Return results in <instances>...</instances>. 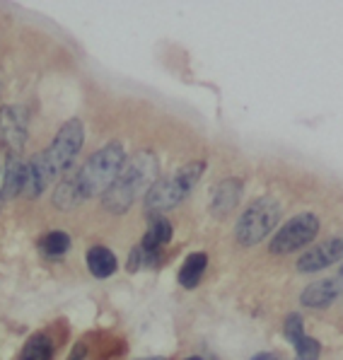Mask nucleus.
Wrapping results in <instances>:
<instances>
[{"label":"nucleus","instance_id":"f03ea898","mask_svg":"<svg viewBox=\"0 0 343 360\" xmlns=\"http://www.w3.org/2000/svg\"><path fill=\"white\" fill-rule=\"evenodd\" d=\"M126 162V150L119 141L107 143L104 148H99L95 155L87 158V162L77 169V174L73 176L75 189L80 193V198H92V196H104L112 184L119 176L121 167Z\"/></svg>","mask_w":343,"mask_h":360},{"label":"nucleus","instance_id":"f257e3e1","mask_svg":"<svg viewBox=\"0 0 343 360\" xmlns=\"http://www.w3.org/2000/svg\"><path fill=\"white\" fill-rule=\"evenodd\" d=\"M160 174V162L150 150H136L131 158H126L124 167L112 184V189L102 196V203L109 213L121 215L126 213L141 196L155 186Z\"/></svg>","mask_w":343,"mask_h":360},{"label":"nucleus","instance_id":"4468645a","mask_svg":"<svg viewBox=\"0 0 343 360\" xmlns=\"http://www.w3.org/2000/svg\"><path fill=\"white\" fill-rule=\"evenodd\" d=\"M87 269L95 278H109V276L116 271V257L112 249L97 245V247H90L87 252Z\"/></svg>","mask_w":343,"mask_h":360},{"label":"nucleus","instance_id":"6ab92c4d","mask_svg":"<svg viewBox=\"0 0 343 360\" xmlns=\"http://www.w3.org/2000/svg\"><path fill=\"white\" fill-rule=\"evenodd\" d=\"M285 336H287V341H290L292 346H295V343H300L307 336L305 322H302V317L297 312L287 314V319H285Z\"/></svg>","mask_w":343,"mask_h":360},{"label":"nucleus","instance_id":"aec40b11","mask_svg":"<svg viewBox=\"0 0 343 360\" xmlns=\"http://www.w3.org/2000/svg\"><path fill=\"white\" fill-rule=\"evenodd\" d=\"M141 266H145V259H143V249H141V245H138L136 249H131V254H129V266L126 269L134 274V271H138Z\"/></svg>","mask_w":343,"mask_h":360},{"label":"nucleus","instance_id":"423d86ee","mask_svg":"<svg viewBox=\"0 0 343 360\" xmlns=\"http://www.w3.org/2000/svg\"><path fill=\"white\" fill-rule=\"evenodd\" d=\"M319 232V218L314 213H300L295 218H290L287 223L273 235V240L268 242V252L276 257H285L297 249L307 247L309 242L317 237Z\"/></svg>","mask_w":343,"mask_h":360},{"label":"nucleus","instance_id":"9d476101","mask_svg":"<svg viewBox=\"0 0 343 360\" xmlns=\"http://www.w3.org/2000/svg\"><path fill=\"white\" fill-rule=\"evenodd\" d=\"M242 196V179H223L213 191V201H210V210H213L215 218H228L240 203Z\"/></svg>","mask_w":343,"mask_h":360},{"label":"nucleus","instance_id":"393cba45","mask_svg":"<svg viewBox=\"0 0 343 360\" xmlns=\"http://www.w3.org/2000/svg\"><path fill=\"white\" fill-rule=\"evenodd\" d=\"M184 360H203V358H198V356H191V358H184Z\"/></svg>","mask_w":343,"mask_h":360},{"label":"nucleus","instance_id":"0eeeda50","mask_svg":"<svg viewBox=\"0 0 343 360\" xmlns=\"http://www.w3.org/2000/svg\"><path fill=\"white\" fill-rule=\"evenodd\" d=\"M27 109L20 107V104H13V107H5L0 112V141L8 148V153H22L27 143Z\"/></svg>","mask_w":343,"mask_h":360},{"label":"nucleus","instance_id":"4be33fe9","mask_svg":"<svg viewBox=\"0 0 343 360\" xmlns=\"http://www.w3.org/2000/svg\"><path fill=\"white\" fill-rule=\"evenodd\" d=\"M252 360H283V358H280L278 353H257Z\"/></svg>","mask_w":343,"mask_h":360},{"label":"nucleus","instance_id":"6e6552de","mask_svg":"<svg viewBox=\"0 0 343 360\" xmlns=\"http://www.w3.org/2000/svg\"><path fill=\"white\" fill-rule=\"evenodd\" d=\"M339 262H343V237H331V240L307 249L297 259V271L300 274H317V271H324Z\"/></svg>","mask_w":343,"mask_h":360},{"label":"nucleus","instance_id":"f8f14e48","mask_svg":"<svg viewBox=\"0 0 343 360\" xmlns=\"http://www.w3.org/2000/svg\"><path fill=\"white\" fill-rule=\"evenodd\" d=\"M172 237H174V228L164 215H153L150 218V228H148L145 237H143L141 247L148 249V252L162 254V247L169 245Z\"/></svg>","mask_w":343,"mask_h":360},{"label":"nucleus","instance_id":"9b49d317","mask_svg":"<svg viewBox=\"0 0 343 360\" xmlns=\"http://www.w3.org/2000/svg\"><path fill=\"white\" fill-rule=\"evenodd\" d=\"M339 295H341V281L322 278V281L309 283L305 290H302V304L312 309H322V307H329Z\"/></svg>","mask_w":343,"mask_h":360},{"label":"nucleus","instance_id":"a878e982","mask_svg":"<svg viewBox=\"0 0 343 360\" xmlns=\"http://www.w3.org/2000/svg\"><path fill=\"white\" fill-rule=\"evenodd\" d=\"M341 278H343V266H341Z\"/></svg>","mask_w":343,"mask_h":360},{"label":"nucleus","instance_id":"20e7f679","mask_svg":"<svg viewBox=\"0 0 343 360\" xmlns=\"http://www.w3.org/2000/svg\"><path fill=\"white\" fill-rule=\"evenodd\" d=\"M82 143H85V126H82L80 119H70L58 129V133L51 141V146H48L44 153H39L44 167L48 169V174H51L53 181L73 167L75 158L82 150Z\"/></svg>","mask_w":343,"mask_h":360},{"label":"nucleus","instance_id":"412c9836","mask_svg":"<svg viewBox=\"0 0 343 360\" xmlns=\"http://www.w3.org/2000/svg\"><path fill=\"white\" fill-rule=\"evenodd\" d=\"M85 353H87V348L82 346V343H77L73 351H70V358L68 360H82V358H85Z\"/></svg>","mask_w":343,"mask_h":360},{"label":"nucleus","instance_id":"f3484780","mask_svg":"<svg viewBox=\"0 0 343 360\" xmlns=\"http://www.w3.org/2000/svg\"><path fill=\"white\" fill-rule=\"evenodd\" d=\"M80 201H82V198H80V193H77V189H75V181L73 179L58 181L56 193H53V206L68 210V208H75Z\"/></svg>","mask_w":343,"mask_h":360},{"label":"nucleus","instance_id":"ddd939ff","mask_svg":"<svg viewBox=\"0 0 343 360\" xmlns=\"http://www.w3.org/2000/svg\"><path fill=\"white\" fill-rule=\"evenodd\" d=\"M208 269V254L206 252H196V254H189V257L184 259V264H181L179 269V285L181 288H196L201 283L203 274H206Z\"/></svg>","mask_w":343,"mask_h":360},{"label":"nucleus","instance_id":"2eb2a0df","mask_svg":"<svg viewBox=\"0 0 343 360\" xmlns=\"http://www.w3.org/2000/svg\"><path fill=\"white\" fill-rule=\"evenodd\" d=\"M53 358V341L46 334H34L22 346L20 360H51Z\"/></svg>","mask_w":343,"mask_h":360},{"label":"nucleus","instance_id":"b1692460","mask_svg":"<svg viewBox=\"0 0 343 360\" xmlns=\"http://www.w3.org/2000/svg\"><path fill=\"white\" fill-rule=\"evenodd\" d=\"M3 201H5V198H3V189H0V208H3Z\"/></svg>","mask_w":343,"mask_h":360},{"label":"nucleus","instance_id":"5701e85b","mask_svg":"<svg viewBox=\"0 0 343 360\" xmlns=\"http://www.w3.org/2000/svg\"><path fill=\"white\" fill-rule=\"evenodd\" d=\"M138 360H167V358H160V356H153V358H138Z\"/></svg>","mask_w":343,"mask_h":360},{"label":"nucleus","instance_id":"39448f33","mask_svg":"<svg viewBox=\"0 0 343 360\" xmlns=\"http://www.w3.org/2000/svg\"><path fill=\"white\" fill-rule=\"evenodd\" d=\"M280 220V206L276 198H257L249 203V208L240 215L235 228V237L242 247H254L264 242L276 230Z\"/></svg>","mask_w":343,"mask_h":360},{"label":"nucleus","instance_id":"1a4fd4ad","mask_svg":"<svg viewBox=\"0 0 343 360\" xmlns=\"http://www.w3.org/2000/svg\"><path fill=\"white\" fill-rule=\"evenodd\" d=\"M0 189H3V198H15L27 189V162L20 158V153H8L3 169V179H0Z\"/></svg>","mask_w":343,"mask_h":360},{"label":"nucleus","instance_id":"7ed1b4c3","mask_svg":"<svg viewBox=\"0 0 343 360\" xmlns=\"http://www.w3.org/2000/svg\"><path fill=\"white\" fill-rule=\"evenodd\" d=\"M203 172H206V162L193 160V162L184 165L176 174L167 176V179H157L153 189L145 193V210L150 215H162L174 206H179L193 191V186L198 184Z\"/></svg>","mask_w":343,"mask_h":360},{"label":"nucleus","instance_id":"dca6fc26","mask_svg":"<svg viewBox=\"0 0 343 360\" xmlns=\"http://www.w3.org/2000/svg\"><path fill=\"white\" fill-rule=\"evenodd\" d=\"M70 249V237L63 230H53L39 240V252L46 259H60Z\"/></svg>","mask_w":343,"mask_h":360},{"label":"nucleus","instance_id":"a211bd4d","mask_svg":"<svg viewBox=\"0 0 343 360\" xmlns=\"http://www.w3.org/2000/svg\"><path fill=\"white\" fill-rule=\"evenodd\" d=\"M319 356H322V346L312 336H305L300 343H295V360H319Z\"/></svg>","mask_w":343,"mask_h":360}]
</instances>
